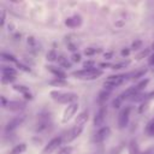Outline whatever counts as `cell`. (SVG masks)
I'll list each match as a JSON object with an SVG mask.
<instances>
[{
  "instance_id": "6da1fadb",
  "label": "cell",
  "mask_w": 154,
  "mask_h": 154,
  "mask_svg": "<svg viewBox=\"0 0 154 154\" xmlns=\"http://www.w3.org/2000/svg\"><path fill=\"white\" fill-rule=\"evenodd\" d=\"M103 75V71L97 67H91V69H82L77 71H72L71 76L73 78L81 79V81H94Z\"/></svg>"
},
{
  "instance_id": "7a4b0ae2",
  "label": "cell",
  "mask_w": 154,
  "mask_h": 154,
  "mask_svg": "<svg viewBox=\"0 0 154 154\" xmlns=\"http://www.w3.org/2000/svg\"><path fill=\"white\" fill-rule=\"evenodd\" d=\"M49 96L58 103H64V105H70V103L77 102V100H78V95L76 93H71V91L51 90Z\"/></svg>"
},
{
  "instance_id": "3957f363",
  "label": "cell",
  "mask_w": 154,
  "mask_h": 154,
  "mask_svg": "<svg viewBox=\"0 0 154 154\" xmlns=\"http://www.w3.org/2000/svg\"><path fill=\"white\" fill-rule=\"evenodd\" d=\"M126 79H128V75H112V76H108L103 82L105 89L107 88V90L111 91L113 88L123 84L124 81H126Z\"/></svg>"
},
{
  "instance_id": "277c9868",
  "label": "cell",
  "mask_w": 154,
  "mask_h": 154,
  "mask_svg": "<svg viewBox=\"0 0 154 154\" xmlns=\"http://www.w3.org/2000/svg\"><path fill=\"white\" fill-rule=\"evenodd\" d=\"M130 112H131V106H125L124 108L120 109V112L118 114V128L119 129H125L128 126Z\"/></svg>"
},
{
  "instance_id": "5b68a950",
  "label": "cell",
  "mask_w": 154,
  "mask_h": 154,
  "mask_svg": "<svg viewBox=\"0 0 154 154\" xmlns=\"http://www.w3.org/2000/svg\"><path fill=\"white\" fill-rule=\"evenodd\" d=\"M63 142H64L63 136H58V137L52 138V140L45 146V148L42 149V154H52L53 152H55V150L60 147V144H61Z\"/></svg>"
},
{
  "instance_id": "8992f818",
  "label": "cell",
  "mask_w": 154,
  "mask_h": 154,
  "mask_svg": "<svg viewBox=\"0 0 154 154\" xmlns=\"http://www.w3.org/2000/svg\"><path fill=\"white\" fill-rule=\"evenodd\" d=\"M51 126H52L51 116H49L48 113H46V114H40L38 122H37V125H36V131H37V132H43V131H47Z\"/></svg>"
},
{
  "instance_id": "52a82bcc",
  "label": "cell",
  "mask_w": 154,
  "mask_h": 154,
  "mask_svg": "<svg viewBox=\"0 0 154 154\" xmlns=\"http://www.w3.org/2000/svg\"><path fill=\"white\" fill-rule=\"evenodd\" d=\"M111 135V128L109 126H102L100 128L93 136V142L94 143H102L108 136Z\"/></svg>"
},
{
  "instance_id": "ba28073f",
  "label": "cell",
  "mask_w": 154,
  "mask_h": 154,
  "mask_svg": "<svg viewBox=\"0 0 154 154\" xmlns=\"http://www.w3.org/2000/svg\"><path fill=\"white\" fill-rule=\"evenodd\" d=\"M78 107H79V105H78V102H73V103H70V105H67V107L64 109V112H63V117H61V122L63 123H67L75 114H76V112H77V109H78Z\"/></svg>"
},
{
  "instance_id": "9c48e42d",
  "label": "cell",
  "mask_w": 154,
  "mask_h": 154,
  "mask_svg": "<svg viewBox=\"0 0 154 154\" xmlns=\"http://www.w3.org/2000/svg\"><path fill=\"white\" fill-rule=\"evenodd\" d=\"M106 113H107V108H106V106H105V105H101L100 108H99V111L95 113V117H94V122H93V124H94L95 128H99V129L102 128V125H103V123H105Z\"/></svg>"
},
{
  "instance_id": "30bf717a",
  "label": "cell",
  "mask_w": 154,
  "mask_h": 154,
  "mask_svg": "<svg viewBox=\"0 0 154 154\" xmlns=\"http://www.w3.org/2000/svg\"><path fill=\"white\" fill-rule=\"evenodd\" d=\"M83 129H84V128H82V126L73 125V126L67 131V134L63 137V138H64V142H65V143H70V142H72L75 138H77V137L82 134Z\"/></svg>"
},
{
  "instance_id": "8fae6325",
  "label": "cell",
  "mask_w": 154,
  "mask_h": 154,
  "mask_svg": "<svg viewBox=\"0 0 154 154\" xmlns=\"http://www.w3.org/2000/svg\"><path fill=\"white\" fill-rule=\"evenodd\" d=\"M24 119H25V116H18V117L11 119V120L6 124V126H5V132H6V134L13 132L18 126H20V125L23 124Z\"/></svg>"
},
{
  "instance_id": "7c38bea8",
  "label": "cell",
  "mask_w": 154,
  "mask_h": 154,
  "mask_svg": "<svg viewBox=\"0 0 154 154\" xmlns=\"http://www.w3.org/2000/svg\"><path fill=\"white\" fill-rule=\"evenodd\" d=\"M65 25L69 26V28H78V26L82 25V17L78 16V14L67 17L65 19Z\"/></svg>"
},
{
  "instance_id": "4fadbf2b",
  "label": "cell",
  "mask_w": 154,
  "mask_h": 154,
  "mask_svg": "<svg viewBox=\"0 0 154 154\" xmlns=\"http://www.w3.org/2000/svg\"><path fill=\"white\" fill-rule=\"evenodd\" d=\"M46 70L49 71L52 75H54L55 78H61V79L66 78V72L64 70H61L60 67H57V66H53V65H46Z\"/></svg>"
},
{
  "instance_id": "5bb4252c",
  "label": "cell",
  "mask_w": 154,
  "mask_h": 154,
  "mask_svg": "<svg viewBox=\"0 0 154 154\" xmlns=\"http://www.w3.org/2000/svg\"><path fill=\"white\" fill-rule=\"evenodd\" d=\"M25 102H22V101H8L6 108L11 112H20L25 108Z\"/></svg>"
},
{
  "instance_id": "9a60e30c",
  "label": "cell",
  "mask_w": 154,
  "mask_h": 154,
  "mask_svg": "<svg viewBox=\"0 0 154 154\" xmlns=\"http://www.w3.org/2000/svg\"><path fill=\"white\" fill-rule=\"evenodd\" d=\"M88 119H89V113H88V111H82V112L78 113V116H77V118H76V122H75V125H78V126L84 128V125L87 124Z\"/></svg>"
},
{
  "instance_id": "2e32d148",
  "label": "cell",
  "mask_w": 154,
  "mask_h": 154,
  "mask_svg": "<svg viewBox=\"0 0 154 154\" xmlns=\"http://www.w3.org/2000/svg\"><path fill=\"white\" fill-rule=\"evenodd\" d=\"M147 71H148L147 69H142V70H138V71L128 73V79H131V81H138L140 78H142V77L146 76Z\"/></svg>"
},
{
  "instance_id": "e0dca14e",
  "label": "cell",
  "mask_w": 154,
  "mask_h": 154,
  "mask_svg": "<svg viewBox=\"0 0 154 154\" xmlns=\"http://www.w3.org/2000/svg\"><path fill=\"white\" fill-rule=\"evenodd\" d=\"M128 153L129 154H141L140 152V147L136 140H131L128 144Z\"/></svg>"
},
{
  "instance_id": "ac0fdd59",
  "label": "cell",
  "mask_w": 154,
  "mask_h": 154,
  "mask_svg": "<svg viewBox=\"0 0 154 154\" xmlns=\"http://www.w3.org/2000/svg\"><path fill=\"white\" fill-rule=\"evenodd\" d=\"M25 150H26V143L22 142V143H19V144L14 146L7 154H23Z\"/></svg>"
},
{
  "instance_id": "d6986e66",
  "label": "cell",
  "mask_w": 154,
  "mask_h": 154,
  "mask_svg": "<svg viewBox=\"0 0 154 154\" xmlns=\"http://www.w3.org/2000/svg\"><path fill=\"white\" fill-rule=\"evenodd\" d=\"M48 84L53 85V87H66L69 85V82L66 79H61V78H55L48 82Z\"/></svg>"
},
{
  "instance_id": "ffe728a7",
  "label": "cell",
  "mask_w": 154,
  "mask_h": 154,
  "mask_svg": "<svg viewBox=\"0 0 154 154\" xmlns=\"http://www.w3.org/2000/svg\"><path fill=\"white\" fill-rule=\"evenodd\" d=\"M12 88H13V90H16V91L20 93L23 96L30 93V90H29V87H25V85H22V84H14Z\"/></svg>"
},
{
  "instance_id": "44dd1931",
  "label": "cell",
  "mask_w": 154,
  "mask_h": 154,
  "mask_svg": "<svg viewBox=\"0 0 154 154\" xmlns=\"http://www.w3.org/2000/svg\"><path fill=\"white\" fill-rule=\"evenodd\" d=\"M146 134L149 137H154V118L150 119L146 125Z\"/></svg>"
},
{
  "instance_id": "7402d4cb",
  "label": "cell",
  "mask_w": 154,
  "mask_h": 154,
  "mask_svg": "<svg viewBox=\"0 0 154 154\" xmlns=\"http://www.w3.org/2000/svg\"><path fill=\"white\" fill-rule=\"evenodd\" d=\"M109 90H102V91H100V94H99V97H97V100H99V102L101 103V105H103L105 102H106V100L108 99V95H109Z\"/></svg>"
},
{
  "instance_id": "603a6c76",
  "label": "cell",
  "mask_w": 154,
  "mask_h": 154,
  "mask_svg": "<svg viewBox=\"0 0 154 154\" xmlns=\"http://www.w3.org/2000/svg\"><path fill=\"white\" fill-rule=\"evenodd\" d=\"M2 75H8V76H17V70H14L13 67H8V66H2L1 69Z\"/></svg>"
},
{
  "instance_id": "cb8c5ba5",
  "label": "cell",
  "mask_w": 154,
  "mask_h": 154,
  "mask_svg": "<svg viewBox=\"0 0 154 154\" xmlns=\"http://www.w3.org/2000/svg\"><path fill=\"white\" fill-rule=\"evenodd\" d=\"M1 58H2L4 60H7V61H11V63H14V64H17V63H18V60L16 59V57H14V55L8 54V53H5V52H2V53H1Z\"/></svg>"
},
{
  "instance_id": "d4e9b609",
  "label": "cell",
  "mask_w": 154,
  "mask_h": 154,
  "mask_svg": "<svg viewBox=\"0 0 154 154\" xmlns=\"http://www.w3.org/2000/svg\"><path fill=\"white\" fill-rule=\"evenodd\" d=\"M150 51H152V49H149V48L142 49V51L136 55V60H142V59H143V58H146V57H148V58H149V53H150Z\"/></svg>"
},
{
  "instance_id": "484cf974",
  "label": "cell",
  "mask_w": 154,
  "mask_h": 154,
  "mask_svg": "<svg viewBox=\"0 0 154 154\" xmlns=\"http://www.w3.org/2000/svg\"><path fill=\"white\" fill-rule=\"evenodd\" d=\"M128 65H130V60L122 61V63H117V64H112V67H111V69H113V70H119V69L126 67Z\"/></svg>"
},
{
  "instance_id": "4316f807",
  "label": "cell",
  "mask_w": 154,
  "mask_h": 154,
  "mask_svg": "<svg viewBox=\"0 0 154 154\" xmlns=\"http://www.w3.org/2000/svg\"><path fill=\"white\" fill-rule=\"evenodd\" d=\"M46 59H47L48 61H55V60L58 59V54L55 53V51H54V49H51V51L47 53Z\"/></svg>"
},
{
  "instance_id": "83f0119b",
  "label": "cell",
  "mask_w": 154,
  "mask_h": 154,
  "mask_svg": "<svg viewBox=\"0 0 154 154\" xmlns=\"http://www.w3.org/2000/svg\"><path fill=\"white\" fill-rule=\"evenodd\" d=\"M14 79H16V76H8V75H2V77H1V82H2L4 84H10V83L14 82Z\"/></svg>"
},
{
  "instance_id": "f1b7e54d",
  "label": "cell",
  "mask_w": 154,
  "mask_h": 154,
  "mask_svg": "<svg viewBox=\"0 0 154 154\" xmlns=\"http://www.w3.org/2000/svg\"><path fill=\"white\" fill-rule=\"evenodd\" d=\"M72 150H73V148L71 146H66V147L60 148L57 154H72Z\"/></svg>"
},
{
  "instance_id": "f546056e",
  "label": "cell",
  "mask_w": 154,
  "mask_h": 154,
  "mask_svg": "<svg viewBox=\"0 0 154 154\" xmlns=\"http://www.w3.org/2000/svg\"><path fill=\"white\" fill-rule=\"evenodd\" d=\"M97 52H100V49H96V48H93V47H89V48H85L84 49V54L87 57H91V55H94Z\"/></svg>"
},
{
  "instance_id": "4dcf8cb0",
  "label": "cell",
  "mask_w": 154,
  "mask_h": 154,
  "mask_svg": "<svg viewBox=\"0 0 154 154\" xmlns=\"http://www.w3.org/2000/svg\"><path fill=\"white\" fill-rule=\"evenodd\" d=\"M122 102H123V100L120 99V96L118 95V96H116V99L112 101V106L114 107V108H119L120 107V105H122Z\"/></svg>"
},
{
  "instance_id": "1f68e13d",
  "label": "cell",
  "mask_w": 154,
  "mask_h": 154,
  "mask_svg": "<svg viewBox=\"0 0 154 154\" xmlns=\"http://www.w3.org/2000/svg\"><path fill=\"white\" fill-rule=\"evenodd\" d=\"M148 105H149V101H143V102H141V105H140V107H138V112H140V113L146 112V111L148 109Z\"/></svg>"
},
{
  "instance_id": "d6a6232c",
  "label": "cell",
  "mask_w": 154,
  "mask_h": 154,
  "mask_svg": "<svg viewBox=\"0 0 154 154\" xmlns=\"http://www.w3.org/2000/svg\"><path fill=\"white\" fill-rule=\"evenodd\" d=\"M0 14H1V17H0V26L2 28L5 25V18H6V12H5L4 8L0 10Z\"/></svg>"
},
{
  "instance_id": "836d02e7",
  "label": "cell",
  "mask_w": 154,
  "mask_h": 154,
  "mask_svg": "<svg viewBox=\"0 0 154 154\" xmlns=\"http://www.w3.org/2000/svg\"><path fill=\"white\" fill-rule=\"evenodd\" d=\"M16 65H17V66L19 67V70H22V71H25V72H31V69H30L29 66L23 65V64H22V63H19V61H18Z\"/></svg>"
},
{
  "instance_id": "e575fe53",
  "label": "cell",
  "mask_w": 154,
  "mask_h": 154,
  "mask_svg": "<svg viewBox=\"0 0 154 154\" xmlns=\"http://www.w3.org/2000/svg\"><path fill=\"white\" fill-rule=\"evenodd\" d=\"M71 60L75 61V63L81 61V54H79V53H73V54L71 55Z\"/></svg>"
},
{
  "instance_id": "d590c367",
  "label": "cell",
  "mask_w": 154,
  "mask_h": 154,
  "mask_svg": "<svg viewBox=\"0 0 154 154\" xmlns=\"http://www.w3.org/2000/svg\"><path fill=\"white\" fill-rule=\"evenodd\" d=\"M141 46H142V41H140V40L132 42V49H138V48H141Z\"/></svg>"
},
{
  "instance_id": "8d00e7d4",
  "label": "cell",
  "mask_w": 154,
  "mask_h": 154,
  "mask_svg": "<svg viewBox=\"0 0 154 154\" xmlns=\"http://www.w3.org/2000/svg\"><path fill=\"white\" fill-rule=\"evenodd\" d=\"M94 61H91V60H88V61H84V64H83V66L85 67V69H91V67H94Z\"/></svg>"
},
{
  "instance_id": "74e56055",
  "label": "cell",
  "mask_w": 154,
  "mask_h": 154,
  "mask_svg": "<svg viewBox=\"0 0 154 154\" xmlns=\"http://www.w3.org/2000/svg\"><path fill=\"white\" fill-rule=\"evenodd\" d=\"M148 64H149L150 66H153V67H154V53L149 55V58H148Z\"/></svg>"
},
{
  "instance_id": "f35d334b",
  "label": "cell",
  "mask_w": 154,
  "mask_h": 154,
  "mask_svg": "<svg viewBox=\"0 0 154 154\" xmlns=\"http://www.w3.org/2000/svg\"><path fill=\"white\" fill-rule=\"evenodd\" d=\"M120 54H122V57H128V55L130 54V49H128V48H124V49H122Z\"/></svg>"
},
{
  "instance_id": "ab89813d",
  "label": "cell",
  "mask_w": 154,
  "mask_h": 154,
  "mask_svg": "<svg viewBox=\"0 0 154 154\" xmlns=\"http://www.w3.org/2000/svg\"><path fill=\"white\" fill-rule=\"evenodd\" d=\"M7 103H8V101H7L6 99H5V96H1V106H2L4 108H6Z\"/></svg>"
},
{
  "instance_id": "60d3db41",
  "label": "cell",
  "mask_w": 154,
  "mask_h": 154,
  "mask_svg": "<svg viewBox=\"0 0 154 154\" xmlns=\"http://www.w3.org/2000/svg\"><path fill=\"white\" fill-rule=\"evenodd\" d=\"M150 49L154 52V41H153V43H152V46H150Z\"/></svg>"
}]
</instances>
